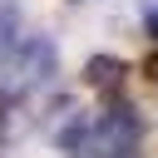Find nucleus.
Listing matches in <instances>:
<instances>
[{"label":"nucleus","mask_w":158,"mask_h":158,"mask_svg":"<svg viewBox=\"0 0 158 158\" xmlns=\"http://www.w3.org/2000/svg\"><path fill=\"white\" fill-rule=\"evenodd\" d=\"M59 69V49L49 35H30V40H15L5 54H0V99H25L35 94L40 84H49Z\"/></svg>","instance_id":"obj_1"},{"label":"nucleus","mask_w":158,"mask_h":158,"mask_svg":"<svg viewBox=\"0 0 158 158\" xmlns=\"http://www.w3.org/2000/svg\"><path fill=\"white\" fill-rule=\"evenodd\" d=\"M138 138H143V118L133 104L109 99V109L94 118V143L89 158H138Z\"/></svg>","instance_id":"obj_2"},{"label":"nucleus","mask_w":158,"mask_h":158,"mask_svg":"<svg viewBox=\"0 0 158 158\" xmlns=\"http://www.w3.org/2000/svg\"><path fill=\"white\" fill-rule=\"evenodd\" d=\"M44 128H49V138L59 143V153H64V158H89V143H94V118H89L84 109H74L69 99H59V104L49 109Z\"/></svg>","instance_id":"obj_3"},{"label":"nucleus","mask_w":158,"mask_h":158,"mask_svg":"<svg viewBox=\"0 0 158 158\" xmlns=\"http://www.w3.org/2000/svg\"><path fill=\"white\" fill-rule=\"evenodd\" d=\"M123 79H128V64L118 54H89L84 59V84L104 99H118L123 94Z\"/></svg>","instance_id":"obj_4"},{"label":"nucleus","mask_w":158,"mask_h":158,"mask_svg":"<svg viewBox=\"0 0 158 158\" xmlns=\"http://www.w3.org/2000/svg\"><path fill=\"white\" fill-rule=\"evenodd\" d=\"M20 40V5L15 0H0V54Z\"/></svg>","instance_id":"obj_5"},{"label":"nucleus","mask_w":158,"mask_h":158,"mask_svg":"<svg viewBox=\"0 0 158 158\" xmlns=\"http://www.w3.org/2000/svg\"><path fill=\"white\" fill-rule=\"evenodd\" d=\"M143 20H148V35L158 40V0H143Z\"/></svg>","instance_id":"obj_6"},{"label":"nucleus","mask_w":158,"mask_h":158,"mask_svg":"<svg viewBox=\"0 0 158 158\" xmlns=\"http://www.w3.org/2000/svg\"><path fill=\"white\" fill-rule=\"evenodd\" d=\"M143 74H148V79H153V84H158V49H153V54H148V64H143Z\"/></svg>","instance_id":"obj_7"}]
</instances>
